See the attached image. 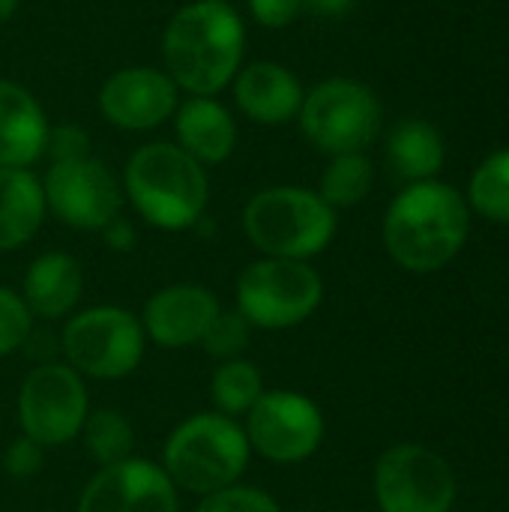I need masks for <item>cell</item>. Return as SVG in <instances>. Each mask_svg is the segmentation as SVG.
Returning a JSON list of instances; mask_svg holds the SVG:
<instances>
[{"mask_svg": "<svg viewBox=\"0 0 509 512\" xmlns=\"http://www.w3.org/2000/svg\"><path fill=\"white\" fill-rule=\"evenodd\" d=\"M246 57V24L228 0H192L162 30V69L186 96H219Z\"/></svg>", "mask_w": 509, "mask_h": 512, "instance_id": "6da1fadb", "label": "cell"}, {"mask_svg": "<svg viewBox=\"0 0 509 512\" xmlns=\"http://www.w3.org/2000/svg\"><path fill=\"white\" fill-rule=\"evenodd\" d=\"M471 213L459 189L423 180L408 183L384 216V246L390 258L411 273L447 267L468 240Z\"/></svg>", "mask_w": 509, "mask_h": 512, "instance_id": "7a4b0ae2", "label": "cell"}, {"mask_svg": "<svg viewBox=\"0 0 509 512\" xmlns=\"http://www.w3.org/2000/svg\"><path fill=\"white\" fill-rule=\"evenodd\" d=\"M123 198L159 231H186L204 219L210 177L174 141L141 144L123 168Z\"/></svg>", "mask_w": 509, "mask_h": 512, "instance_id": "3957f363", "label": "cell"}, {"mask_svg": "<svg viewBox=\"0 0 509 512\" xmlns=\"http://www.w3.org/2000/svg\"><path fill=\"white\" fill-rule=\"evenodd\" d=\"M252 459L249 438L234 417L204 411L186 417L162 447V471L189 495H213L243 480Z\"/></svg>", "mask_w": 509, "mask_h": 512, "instance_id": "277c9868", "label": "cell"}, {"mask_svg": "<svg viewBox=\"0 0 509 512\" xmlns=\"http://www.w3.org/2000/svg\"><path fill=\"white\" fill-rule=\"evenodd\" d=\"M336 210L306 186H267L243 207V231L264 258L309 261L336 237Z\"/></svg>", "mask_w": 509, "mask_h": 512, "instance_id": "5b68a950", "label": "cell"}, {"mask_svg": "<svg viewBox=\"0 0 509 512\" xmlns=\"http://www.w3.org/2000/svg\"><path fill=\"white\" fill-rule=\"evenodd\" d=\"M384 108L357 78H324L306 90L297 123L312 147L327 156L363 153L381 132Z\"/></svg>", "mask_w": 509, "mask_h": 512, "instance_id": "8992f818", "label": "cell"}, {"mask_svg": "<svg viewBox=\"0 0 509 512\" xmlns=\"http://www.w3.org/2000/svg\"><path fill=\"white\" fill-rule=\"evenodd\" d=\"M237 312L258 330H291L315 315L324 282L309 261L258 258L237 276Z\"/></svg>", "mask_w": 509, "mask_h": 512, "instance_id": "52a82bcc", "label": "cell"}, {"mask_svg": "<svg viewBox=\"0 0 509 512\" xmlns=\"http://www.w3.org/2000/svg\"><path fill=\"white\" fill-rule=\"evenodd\" d=\"M63 363L81 378L120 381L132 375L147 351V333L138 315L120 306H93L72 315L60 333Z\"/></svg>", "mask_w": 509, "mask_h": 512, "instance_id": "ba28073f", "label": "cell"}, {"mask_svg": "<svg viewBox=\"0 0 509 512\" xmlns=\"http://www.w3.org/2000/svg\"><path fill=\"white\" fill-rule=\"evenodd\" d=\"M90 414L84 378L66 363H39L18 390L21 435L48 447H63L81 435Z\"/></svg>", "mask_w": 509, "mask_h": 512, "instance_id": "9c48e42d", "label": "cell"}, {"mask_svg": "<svg viewBox=\"0 0 509 512\" xmlns=\"http://www.w3.org/2000/svg\"><path fill=\"white\" fill-rule=\"evenodd\" d=\"M48 213L75 231H102L123 210L117 174L96 156L51 162L42 177Z\"/></svg>", "mask_w": 509, "mask_h": 512, "instance_id": "30bf717a", "label": "cell"}, {"mask_svg": "<svg viewBox=\"0 0 509 512\" xmlns=\"http://www.w3.org/2000/svg\"><path fill=\"white\" fill-rule=\"evenodd\" d=\"M252 453L273 465H297L318 453L324 441L321 408L294 390H264L243 426Z\"/></svg>", "mask_w": 509, "mask_h": 512, "instance_id": "8fae6325", "label": "cell"}, {"mask_svg": "<svg viewBox=\"0 0 509 512\" xmlns=\"http://www.w3.org/2000/svg\"><path fill=\"white\" fill-rule=\"evenodd\" d=\"M375 501L381 512H450L456 477L438 453L399 444L375 465Z\"/></svg>", "mask_w": 509, "mask_h": 512, "instance_id": "7c38bea8", "label": "cell"}, {"mask_svg": "<svg viewBox=\"0 0 509 512\" xmlns=\"http://www.w3.org/2000/svg\"><path fill=\"white\" fill-rule=\"evenodd\" d=\"M96 105L105 123H111L114 129L150 132L174 117L180 105V90L165 69L123 66L102 81Z\"/></svg>", "mask_w": 509, "mask_h": 512, "instance_id": "4fadbf2b", "label": "cell"}, {"mask_svg": "<svg viewBox=\"0 0 509 512\" xmlns=\"http://www.w3.org/2000/svg\"><path fill=\"white\" fill-rule=\"evenodd\" d=\"M177 492L162 465L132 456L99 468L84 486L75 512H180Z\"/></svg>", "mask_w": 509, "mask_h": 512, "instance_id": "5bb4252c", "label": "cell"}, {"mask_svg": "<svg viewBox=\"0 0 509 512\" xmlns=\"http://www.w3.org/2000/svg\"><path fill=\"white\" fill-rule=\"evenodd\" d=\"M219 300L210 288L195 282H177L159 288L141 312L144 333L165 351H183L201 342L207 324L219 312Z\"/></svg>", "mask_w": 509, "mask_h": 512, "instance_id": "9a60e30c", "label": "cell"}, {"mask_svg": "<svg viewBox=\"0 0 509 512\" xmlns=\"http://www.w3.org/2000/svg\"><path fill=\"white\" fill-rule=\"evenodd\" d=\"M231 93L246 120L258 126H285L297 120L306 87L285 63L255 60L240 66L231 81Z\"/></svg>", "mask_w": 509, "mask_h": 512, "instance_id": "2e32d148", "label": "cell"}, {"mask_svg": "<svg viewBox=\"0 0 509 512\" xmlns=\"http://www.w3.org/2000/svg\"><path fill=\"white\" fill-rule=\"evenodd\" d=\"M51 120L18 81L0 78V168H30L45 156Z\"/></svg>", "mask_w": 509, "mask_h": 512, "instance_id": "e0dca14e", "label": "cell"}, {"mask_svg": "<svg viewBox=\"0 0 509 512\" xmlns=\"http://www.w3.org/2000/svg\"><path fill=\"white\" fill-rule=\"evenodd\" d=\"M174 144L195 162L222 165L237 150V120L216 96H186L174 111Z\"/></svg>", "mask_w": 509, "mask_h": 512, "instance_id": "ac0fdd59", "label": "cell"}, {"mask_svg": "<svg viewBox=\"0 0 509 512\" xmlns=\"http://www.w3.org/2000/svg\"><path fill=\"white\" fill-rule=\"evenodd\" d=\"M84 294V273L69 252H42L24 273L21 300L33 318L60 321L75 312Z\"/></svg>", "mask_w": 509, "mask_h": 512, "instance_id": "d6986e66", "label": "cell"}, {"mask_svg": "<svg viewBox=\"0 0 509 512\" xmlns=\"http://www.w3.org/2000/svg\"><path fill=\"white\" fill-rule=\"evenodd\" d=\"M48 216L42 177L30 168H0V252L27 246Z\"/></svg>", "mask_w": 509, "mask_h": 512, "instance_id": "ffe728a7", "label": "cell"}, {"mask_svg": "<svg viewBox=\"0 0 509 512\" xmlns=\"http://www.w3.org/2000/svg\"><path fill=\"white\" fill-rule=\"evenodd\" d=\"M444 159H447L444 138L429 120L411 117L393 126L387 138V162L399 180L405 183L435 180L438 171L444 168Z\"/></svg>", "mask_w": 509, "mask_h": 512, "instance_id": "44dd1931", "label": "cell"}, {"mask_svg": "<svg viewBox=\"0 0 509 512\" xmlns=\"http://www.w3.org/2000/svg\"><path fill=\"white\" fill-rule=\"evenodd\" d=\"M261 396H264V375L246 357L219 363V369L210 378V399L216 411L225 417H234V420L246 417Z\"/></svg>", "mask_w": 509, "mask_h": 512, "instance_id": "7402d4cb", "label": "cell"}, {"mask_svg": "<svg viewBox=\"0 0 509 512\" xmlns=\"http://www.w3.org/2000/svg\"><path fill=\"white\" fill-rule=\"evenodd\" d=\"M372 180L375 168L366 153H339L330 156V165L324 168L318 183V195L333 210H348L372 192Z\"/></svg>", "mask_w": 509, "mask_h": 512, "instance_id": "603a6c76", "label": "cell"}, {"mask_svg": "<svg viewBox=\"0 0 509 512\" xmlns=\"http://www.w3.org/2000/svg\"><path fill=\"white\" fill-rule=\"evenodd\" d=\"M81 438H84V447H87L90 459L99 468L120 465V462L132 459V450H135L132 423L114 408L90 411L84 426H81Z\"/></svg>", "mask_w": 509, "mask_h": 512, "instance_id": "cb8c5ba5", "label": "cell"}, {"mask_svg": "<svg viewBox=\"0 0 509 512\" xmlns=\"http://www.w3.org/2000/svg\"><path fill=\"white\" fill-rule=\"evenodd\" d=\"M468 198L480 216L509 225V147L483 159V165L471 177Z\"/></svg>", "mask_w": 509, "mask_h": 512, "instance_id": "d4e9b609", "label": "cell"}, {"mask_svg": "<svg viewBox=\"0 0 509 512\" xmlns=\"http://www.w3.org/2000/svg\"><path fill=\"white\" fill-rule=\"evenodd\" d=\"M249 336H252V327H249V321L237 309H231V312L219 309L216 318L207 324V330H204L198 345L207 351V357L225 363V360L243 357V351L249 348Z\"/></svg>", "mask_w": 509, "mask_h": 512, "instance_id": "484cf974", "label": "cell"}, {"mask_svg": "<svg viewBox=\"0 0 509 512\" xmlns=\"http://www.w3.org/2000/svg\"><path fill=\"white\" fill-rule=\"evenodd\" d=\"M195 512H282L279 501L258 486L234 483L213 495H204Z\"/></svg>", "mask_w": 509, "mask_h": 512, "instance_id": "4316f807", "label": "cell"}, {"mask_svg": "<svg viewBox=\"0 0 509 512\" xmlns=\"http://www.w3.org/2000/svg\"><path fill=\"white\" fill-rule=\"evenodd\" d=\"M30 333H33V315L24 306L21 294L0 285V357L27 345Z\"/></svg>", "mask_w": 509, "mask_h": 512, "instance_id": "83f0119b", "label": "cell"}, {"mask_svg": "<svg viewBox=\"0 0 509 512\" xmlns=\"http://www.w3.org/2000/svg\"><path fill=\"white\" fill-rule=\"evenodd\" d=\"M45 156H51V162H66V159L90 156V135L81 126H75V123H57V126L48 129Z\"/></svg>", "mask_w": 509, "mask_h": 512, "instance_id": "f1b7e54d", "label": "cell"}, {"mask_svg": "<svg viewBox=\"0 0 509 512\" xmlns=\"http://www.w3.org/2000/svg\"><path fill=\"white\" fill-rule=\"evenodd\" d=\"M42 462H45V447L36 444V441H30L27 435H18V438L6 447V453H3V468H6V474L15 477V480L36 477L39 468H42Z\"/></svg>", "mask_w": 509, "mask_h": 512, "instance_id": "f546056e", "label": "cell"}, {"mask_svg": "<svg viewBox=\"0 0 509 512\" xmlns=\"http://www.w3.org/2000/svg\"><path fill=\"white\" fill-rule=\"evenodd\" d=\"M246 3H249L252 21L267 27V30H285L303 12L300 0H246Z\"/></svg>", "mask_w": 509, "mask_h": 512, "instance_id": "4dcf8cb0", "label": "cell"}, {"mask_svg": "<svg viewBox=\"0 0 509 512\" xmlns=\"http://www.w3.org/2000/svg\"><path fill=\"white\" fill-rule=\"evenodd\" d=\"M99 234H102L105 243H108L111 249H117V252H129V249L135 246V228H132L123 216H117L114 222H108Z\"/></svg>", "mask_w": 509, "mask_h": 512, "instance_id": "1f68e13d", "label": "cell"}, {"mask_svg": "<svg viewBox=\"0 0 509 512\" xmlns=\"http://www.w3.org/2000/svg\"><path fill=\"white\" fill-rule=\"evenodd\" d=\"M306 12H315V15H324V18H339L345 15L357 0H300Z\"/></svg>", "mask_w": 509, "mask_h": 512, "instance_id": "d6a6232c", "label": "cell"}, {"mask_svg": "<svg viewBox=\"0 0 509 512\" xmlns=\"http://www.w3.org/2000/svg\"><path fill=\"white\" fill-rule=\"evenodd\" d=\"M21 9V0H0V27L6 24V21H12V15Z\"/></svg>", "mask_w": 509, "mask_h": 512, "instance_id": "836d02e7", "label": "cell"}]
</instances>
